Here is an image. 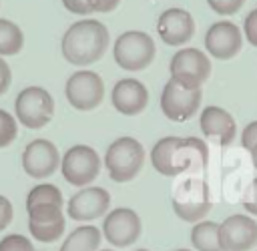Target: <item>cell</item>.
<instances>
[{"instance_id":"1","label":"cell","mask_w":257,"mask_h":251,"mask_svg":"<svg viewBox=\"0 0 257 251\" xmlns=\"http://www.w3.org/2000/svg\"><path fill=\"white\" fill-rule=\"evenodd\" d=\"M108 30L102 22L84 18L64 32L62 36V56L74 66H88L100 60L108 48Z\"/></svg>"},{"instance_id":"2","label":"cell","mask_w":257,"mask_h":251,"mask_svg":"<svg viewBox=\"0 0 257 251\" xmlns=\"http://www.w3.org/2000/svg\"><path fill=\"white\" fill-rule=\"evenodd\" d=\"M145 165V149L133 137H118L104 153V167L114 183L133 181Z\"/></svg>"},{"instance_id":"3","label":"cell","mask_w":257,"mask_h":251,"mask_svg":"<svg viewBox=\"0 0 257 251\" xmlns=\"http://www.w3.org/2000/svg\"><path fill=\"white\" fill-rule=\"evenodd\" d=\"M173 211L181 221L187 223H199L205 219V215L213 207L211 189L203 179L189 177L179 187H175V193L171 197Z\"/></svg>"},{"instance_id":"4","label":"cell","mask_w":257,"mask_h":251,"mask_svg":"<svg viewBox=\"0 0 257 251\" xmlns=\"http://www.w3.org/2000/svg\"><path fill=\"white\" fill-rule=\"evenodd\" d=\"M114 62L128 72L145 70L155 58V42L147 32L126 30L112 44Z\"/></svg>"},{"instance_id":"5","label":"cell","mask_w":257,"mask_h":251,"mask_svg":"<svg viewBox=\"0 0 257 251\" xmlns=\"http://www.w3.org/2000/svg\"><path fill=\"white\" fill-rule=\"evenodd\" d=\"M211 60L199 48H181L171 56L169 72L171 80L185 88H201L211 76Z\"/></svg>"},{"instance_id":"6","label":"cell","mask_w":257,"mask_h":251,"mask_svg":"<svg viewBox=\"0 0 257 251\" xmlns=\"http://www.w3.org/2000/svg\"><path fill=\"white\" fill-rule=\"evenodd\" d=\"M16 118L26 129H42L52 120L54 98L42 86H26L14 100Z\"/></svg>"},{"instance_id":"7","label":"cell","mask_w":257,"mask_h":251,"mask_svg":"<svg viewBox=\"0 0 257 251\" xmlns=\"http://www.w3.org/2000/svg\"><path fill=\"white\" fill-rule=\"evenodd\" d=\"M60 171L66 183L88 187L100 173V157L88 145H74L60 159Z\"/></svg>"},{"instance_id":"8","label":"cell","mask_w":257,"mask_h":251,"mask_svg":"<svg viewBox=\"0 0 257 251\" xmlns=\"http://www.w3.org/2000/svg\"><path fill=\"white\" fill-rule=\"evenodd\" d=\"M66 100L76 110H92L102 102L104 82L92 70H78L68 76L64 86Z\"/></svg>"},{"instance_id":"9","label":"cell","mask_w":257,"mask_h":251,"mask_svg":"<svg viewBox=\"0 0 257 251\" xmlns=\"http://www.w3.org/2000/svg\"><path fill=\"white\" fill-rule=\"evenodd\" d=\"M28 211V231L34 239L42 243H52L64 233V213L58 203H30Z\"/></svg>"},{"instance_id":"10","label":"cell","mask_w":257,"mask_h":251,"mask_svg":"<svg viewBox=\"0 0 257 251\" xmlns=\"http://www.w3.org/2000/svg\"><path fill=\"white\" fill-rule=\"evenodd\" d=\"M201 88H185L175 80H169L161 92V110L169 120H189L201 106Z\"/></svg>"},{"instance_id":"11","label":"cell","mask_w":257,"mask_h":251,"mask_svg":"<svg viewBox=\"0 0 257 251\" xmlns=\"http://www.w3.org/2000/svg\"><path fill=\"white\" fill-rule=\"evenodd\" d=\"M143 225L137 211L128 207H116L106 213L102 221V235L114 247H128L141 237Z\"/></svg>"},{"instance_id":"12","label":"cell","mask_w":257,"mask_h":251,"mask_svg":"<svg viewBox=\"0 0 257 251\" xmlns=\"http://www.w3.org/2000/svg\"><path fill=\"white\" fill-rule=\"evenodd\" d=\"M219 243L223 251H251L257 245V221L249 215H231L219 223Z\"/></svg>"},{"instance_id":"13","label":"cell","mask_w":257,"mask_h":251,"mask_svg":"<svg viewBox=\"0 0 257 251\" xmlns=\"http://www.w3.org/2000/svg\"><path fill=\"white\" fill-rule=\"evenodd\" d=\"M243 46L241 28L235 22L219 20L205 32V50L217 60H229L239 54Z\"/></svg>"},{"instance_id":"14","label":"cell","mask_w":257,"mask_h":251,"mask_svg":"<svg viewBox=\"0 0 257 251\" xmlns=\"http://www.w3.org/2000/svg\"><path fill=\"white\" fill-rule=\"evenodd\" d=\"M60 167V155L54 143L36 139L26 145L22 153V169L32 179H46Z\"/></svg>"},{"instance_id":"15","label":"cell","mask_w":257,"mask_h":251,"mask_svg":"<svg viewBox=\"0 0 257 251\" xmlns=\"http://www.w3.org/2000/svg\"><path fill=\"white\" fill-rule=\"evenodd\" d=\"M108 207H110L108 191L102 187L88 185L70 197V201L66 205V213L74 221H94V219L102 217L108 211Z\"/></svg>"},{"instance_id":"16","label":"cell","mask_w":257,"mask_h":251,"mask_svg":"<svg viewBox=\"0 0 257 251\" xmlns=\"http://www.w3.org/2000/svg\"><path fill=\"white\" fill-rule=\"evenodd\" d=\"M157 34L167 46L187 44L195 34V20L185 8H169L157 20Z\"/></svg>"},{"instance_id":"17","label":"cell","mask_w":257,"mask_h":251,"mask_svg":"<svg viewBox=\"0 0 257 251\" xmlns=\"http://www.w3.org/2000/svg\"><path fill=\"white\" fill-rule=\"evenodd\" d=\"M110 102H112V106L120 114L135 116V114H141L147 108V104H149V90L137 78H120L112 86Z\"/></svg>"},{"instance_id":"18","label":"cell","mask_w":257,"mask_h":251,"mask_svg":"<svg viewBox=\"0 0 257 251\" xmlns=\"http://www.w3.org/2000/svg\"><path fill=\"white\" fill-rule=\"evenodd\" d=\"M199 127L205 137L217 139L223 147L231 145L235 135H237V124L235 118L221 106H207L201 110L199 116Z\"/></svg>"},{"instance_id":"19","label":"cell","mask_w":257,"mask_h":251,"mask_svg":"<svg viewBox=\"0 0 257 251\" xmlns=\"http://www.w3.org/2000/svg\"><path fill=\"white\" fill-rule=\"evenodd\" d=\"M175 163L181 173H187L189 169H205L209 163V149L207 143L197 139V137H187V139H179L177 151H175Z\"/></svg>"},{"instance_id":"20","label":"cell","mask_w":257,"mask_h":251,"mask_svg":"<svg viewBox=\"0 0 257 251\" xmlns=\"http://www.w3.org/2000/svg\"><path fill=\"white\" fill-rule=\"evenodd\" d=\"M179 145V137H163L161 141L155 143L151 151V163L157 173L165 177H177L179 169L175 163V151Z\"/></svg>"},{"instance_id":"21","label":"cell","mask_w":257,"mask_h":251,"mask_svg":"<svg viewBox=\"0 0 257 251\" xmlns=\"http://www.w3.org/2000/svg\"><path fill=\"white\" fill-rule=\"evenodd\" d=\"M100 239L102 235L94 225H80L64 239L60 251H98Z\"/></svg>"},{"instance_id":"22","label":"cell","mask_w":257,"mask_h":251,"mask_svg":"<svg viewBox=\"0 0 257 251\" xmlns=\"http://www.w3.org/2000/svg\"><path fill=\"white\" fill-rule=\"evenodd\" d=\"M191 243L197 251H223L219 243V223L199 221L191 229Z\"/></svg>"},{"instance_id":"23","label":"cell","mask_w":257,"mask_h":251,"mask_svg":"<svg viewBox=\"0 0 257 251\" xmlns=\"http://www.w3.org/2000/svg\"><path fill=\"white\" fill-rule=\"evenodd\" d=\"M24 46V34L12 20L0 18V56H14Z\"/></svg>"},{"instance_id":"24","label":"cell","mask_w":257,"mask_h":251,"mask_svg":"<svg viewBox=\"0 0 257 251\" xmlns=\"http://www.w3.org/2000/svg\"><path fill=\"white\" fill-rule=\"evenodd\" d=\"M16 135H18L16 118L10 112H6V110L0 108V149L2 147H8L16 139Z\"/></svg>"},{"instance_id":"25","label":"cell","mask_w":257,"mask_h":251,"mask_svg":"<svg viewBox=\"0 0 257 251\" xmlns=\"http://www.w3.org/2000/svg\"><path fill=\"white\" fill-rule=\"evenodd\" d=\"M0 251H34V249H32V241L28 237L12 233V235L0 239Z\"/></svg>"},{"instance_id":"26","label":"cell","mask_w":257,"mask_h":251,"mask_svg":"<svg viewBox=\"0 0 257 251\" xmlns=\"http://www.w3.org/2000/svg\"><path fill=\"white\" fill-rule=\"evenodd\" d=\"M209 8L215 12V14H221V16H231L235 12L241 10V6L245 4V0H207Z\"/></svg>"},{"instance_id":"27","label":"cell","mask_w":257,"mask_h":251,"mask_svg":"<svg viewBox=\"0 0 257 251\" xmlns=\"http://www.w3.org/2000/svg\"><path fill=\"white\" fill-rule=\"evenodd\" d=\"M241 205L245 207L247 213L257 215V177L245 187V191L241 195Z\"/></svg>"},{"instance_id":"28","label":"cell","mask_w":257,"mask_h":251,"mask_svg":"<svg viewBox=\"0 0 257 251\" xmlns=\"http://www.w3.org/2000/svg\"><path fill=\"white\" fill-rule=\"evenodd\" d=\"M243 34L247 38L249 44H253L257 48V10H251L243 22Z\"/></svg>"},{"instance_id":"29","label":"cell","mask_w":257,"mask_h":251,"mask_svg":"<svg viewBox=\"0 0 257 251\" xmlns=\"http://www.w3.org/2000/svg\"><path fill=\"white\" fill-rule=\"evenodd\" d=\"M241 145H243L247 151H251V149L257 145V120L249 122V124L243 129V135H241Z\"/></svg>"},{"instance_id":"30","label":"cell","mask_w":257,"mask_h":251,"mask_svg":"<svg viewBox=\"0 0 257 251\" xmlns=\"http://www.w3.org/2000/svg\"><path fill=\"white\" fill-rule=\"evenodd\" d=\"M12 203L4 197V195H0V231H4L8 225H10V221H12Z\"/></svg>"},{"instance_id":"31","label":"cell","mask_w":257,"mask_h":251,"mask_svg":"<svg viewBox=\"0 0 257 251\" xmlns=\"http://www.w3.org/2000/svg\"><path fill=\"white\" fill-rule=\"evenodd\" d=\"M62 4H64V8H66L68 12H72V14H78V16L90 14V6H88L86 0H62Z\"/></svg>"},{"instance_id":"32","label":"cell","mask_w":257,"mask_h":251,"mask_svg":"<svg viewBox=\"0 0 257 251\" xmlns=\"http://www.w3.org/2000/svg\"><path fill=\"white\" fill-rule=\"evenodd\" d=\"M88 6H90V12H100V14H106V12H112L120 0H86Z\"/></svg>"},{"instance_id":"33","label":"cell","mask_w":257,"mask_h":251,"mask_svg":"<svg viewBox=\"0 0 257 251\" xmlns=\"http://www.w3.org/2000/svg\"><path fill=\"white\" fill-rule=\"evenodd\" d=\"M10 82H12V70H10L8 62L2 60V56H0V94H4L8 90Z\"/></svg>"},{"instance_id":"34","label":"cell","mask_w":257,"mask_h":251,"mask_svg":"<svg viewBox=\"0 0 257 251\" xmlns=\"http://www.w3.org/2000/svg\"><path fill=\"white\" fill-rule=\"evenodd\" d=\"M249 153H251V157H253V165L257 167V145H255V147H253Z\"/></svg>"},{"instance_id":"35","label":"cell","mask_w":257,"mask_h":251,"mask_svg":"<svg viewBox=\"0 0 257 251\" xmlns=\"http://www.w3.org/2000/svg\"><path fill=\"white\" fill-rule=\"evenodd\" d=\"M175 251H191V249H175Z\"/></svg>"},{"instance_id":"36","label":"cell","mask_w":257,"mask_h":251,"mask_svg":"<svg viewBox=\"0 0 257 251\" xmlns=\"http://www.w3.org/2000/svg\"><path fill=\"white\" fill-rule=\"evenodd\" d=\"M137 251H149V249H137Z\"/></svg>"},{"instance_id":"37","label":"cell","mask_w":257,"mask_h":251,"mask_svg":"<svg viewBox=\"0 0 257 251\" xmlns=\"http://www.w3.org/2000/svg\"><path fill=\"white\" fill-rule=\"evenodd\" d=\"M102 251H112V249H102Z\"/></svg>"}]
</instances>
